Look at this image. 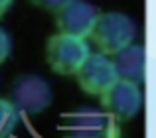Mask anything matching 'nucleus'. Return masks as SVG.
Instances as JSON below:
<instances>
[{
	"label": "nucleus",
	"instance_id": "1",
	"mask_svg": "<svg viewBox=\"0 0 156 138\" xmlns=\"http://www.w3.org/2000/svg\"><path fill=\"white\" fill-rule=\"evenodd\" d=\"M136 36V24L121 12H99L87 38L93 40L97 50L105 55H115L129 46Z\"/></svg>",
	"mask_w": 156,
	"mask_h": 138
},
{
	"label": "nucleus",
	"instance_id": "2",
	"mask_svg": "<svg viewBox=\"0 0 156 138\" xmlns=\"http://www.w3.org/2000/svg\"><path fill=\"white\" fill-rule=\"evenodd\" d=\"M10 95H12V103L18 109L20 115H30V116L42 115L53 103L51 85L36 73L18 75L12 83Z\"/></svg>",
	"mask_w": 156,
	"mask_h": 138
},
{
	"label": "nucleus",
	"instance_id": "3",
	"mask_svg": "<svg viewBox=\"0 0 156 138\" xmlns=\"http://www.w3.org/2000/svg\"><path fill=\"white\" fill-rule=\"evenodd\" d=\"M89 53L91 51H89V43L85 42V38H77V36L59 32L48 40V63L59 75H75V71Z\"/></svg>",
	"mask_w": 156,
	"mask_h": 138
},
{
	"label": "nucleus",
	"instance_id": "4",
	"mask_svg": "<svg viewBox=\"0 0 156 138\" xmlns=\"http://www.w3.org/2000/svg\"><path fill=\"white\" fill-rule=\"evenodd\" d=\"M65 138H119L115 119L97 109H81L63 119Z\"/></svg>",
	"mask_w": 156,
	"mask_h": 138
},
{
	"label": "nucleus",
	"instance_id": "5",
	"mask_svg": "<svg viewBox=\"0 0 156 138\" xmlns=\"http://www.w3.org/2000/svg\"><path fill=\"white\" fill-rule=\"evenodd\" d=\"M101 105L105 112L115 120H130L142 109L140 85L125 79H117L101 93Z\"/></svg>",
	"mask_w": 156,
	"mask_h": 138
},
{
	"label": "nucleus",
	"instance_id": "6",
	"mask_svg": "<svg viewBox=\"0 0 156 138\" xmlns=\"http://www.w3.org/2000/svg\"><path fill=\"white\" fill-rule=\"evenodd\" d=\"M77 83L87 95H101L107 87L117 81V73L113 67V59L109 55L101 53H89L85 61L75 71Z\"/></svg>",
	"mask_w": 156,
	"mask_h": 138
},
{
	"label": "nucleus",
	"instance_id": "7",
	"mask_svg": "<svg viewBox=\"0 0 156 138\" xmlns=\"http://www.w3.org/2000/svg\"><path fill=\"white\" fill-rule=\"evenodd\" d=\"M97 14L99 10L87 0H67L55 10V26L61 34L87 38Z\"/></svg>",
	"mask_w": 156,
	"mask_h": 138
},
{
	"label": "nucleus",
	"instance_id": "8",
	"mask_svg": "<svg viewBox=\"0 0 156 138\" xmlns=\"http://www.w3.org/2000/svg\"><path fill=\"white\" fill-rule=\"evenodd\" d=\"M113 67L117 79L142 85L146 79V47L144 43L130 42L113 55Z\"/></svg>",
	"mask_w": 156,
	"mask_h": 138
},
{
	"label": "nucleus",
	"instance_id": "9",
	"mask_svg": "<svg viewBox=\"0 0 156 138\" xmlns=\"http://www.w3.org/2000/svg\"><path fill=\"white\" fill-rule=\"evenodd\" d=\"M20 124V112L14 103L8 99H0V138H8L14 134Z\"/></svg>",
	"mask_w": 156,
	"mask_h": 138
},
{
	"label": "nucleus",
	"instance_id": "10",
	"mask_svg": "<svg viewBox=\"0 0 156 138\" xmlns=\"http://www.w3.org/2000/svg\"><path fill=\"white\" fill-rule=\"evenodd\" d=\"M10 51H12V40L8 36V32L0 28V63H4L8 59Z\"/></svg>",
	"mask_w": 156,
	"mask_h": 138
},
{
	"label": "nucleus",
	"instance_id": "11",
	"mask_svg": "<svg viewBox=\"0 0 156 138\" xmlns=\"http://www.w3.org/2000/svg\"><path fill=\"white\" fill-rule=\"evenodd\" d=\"M67 0H32V4H36L38 8H46V10H57Z\"/></svg>",
	"mask_w": 156,
	"mask_h": 138
},
{
	"label": "nucleus",
	"instance_id": "12",
	"mask_svg": "<svg viewBox=\"0 0 156 138\" xmlns=\"http://www.w3.org/2000/svg\"><path fill=\"white\" fill-rule=\"evenodd\" d=\"M14 4V0H0V18L10 10V6Z\"/></svg>",
	"mask_w": 156,
	"mask_h": 138
},
{
	"label": "nucleus",
	"instance_id": "13",
	"mask_svg": "<svg viewBox=\"0 0 156 138\" xmlns=\"http://www.w3.org/2000/svg\"><path fill=\"white\" fill-rule=\"evenodd\" d=\"M8 138H12V136H8Z\"/></svg>",
	"mask_w": 156,
	"mask_h": 138
}]
</instances>
